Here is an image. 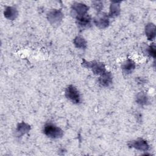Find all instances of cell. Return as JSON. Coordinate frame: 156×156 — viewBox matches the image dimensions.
<instances>
[{"mask_svg": "<svg viewBox=\"0 0 156 156\" xmlns=\"http://www.w3.org/2000/svg\"><path fill=\"white\" fill-rule=\"evenodd\" d=\"M93 5L94 8L98 12H99L103 7V4L101 1H93Z\"/></svg>", "mask_w": 156, "mask_h": 156, "instance_id": "ac0fdd59", "label": "cell"}, {"mask_svg": "<svg viewBox=\"0 0 156 156\" xmlns=\"http://www.w3.org/2000/svg\"><path fill=\"white\" fill-rule=\"evenodd\" d=\"M112 75L110 72L105 71L102 74L100 75L98 79V82L99 85L104 87H108L112 83Z\"/></svg>", "mask_w": 156, "mask_h": 156, "instance_id": "ba28073f", "label": "cell"}, {"mask_svg": "<svg viewBox=\"0 0 156 156\" xmlns=\"http://www.w3.org/2000/svg\"><path fill=\"white\" fill-rule=\"evenodd\" d=\"M146 53L149 56L155 58L156 55V51H155V45L154 43H152L150 46H149L146 48Z\"/></svg>", "mask_w": 156, "mask_h": 156, "instance_id": "e0dca14e", "label": "cell"}, {"mask_svg": "<svg viewBox=\"0 0 156 156\" xmlns=\"http://www.w3.org/2000/svg\"><path fill=\"white\" fill-rule=\"evenodd\" d=\"M145 34L149 40H153L155 38V26L154 23H149L145 26Z\"/></svg>", "mask_w": 156, "mask_h": 156, "instance_id": "7c38bea8", "label": "cell"}, {"mask_svg": "<svg viewBox=\"0 0 156 156\" xmlns=\"http://www.w3.org/2000/svg\"><path fill=\"white\" fill-rule=\"evenodd\" d=\"M128 146L129 147L134 148L141 151H146L149 148L147 142L143 138H138L130 141L128 143Z\"/></svg>", "mask_w": 156, "mask_h": 156, "instance_id": "52a82bcc", "label": "cell"}, {"mask_svg": "<svg viewBox=\"0 0 156 156\" xmlns=\"http://www.w3.org/2000/svg\"><path fill=\"white\" fill-rule=\"evenodd\" d=\"M43 132L48 137L52 139L60 138L63 135V131L59 127L52 123H47L44 125Z\"/></svg>", "mask_w": 156, "mask_h": 156, "instance_id": "6da1fadb", "label": "cell"}, {"mask_svg": "<svg viewBox=\"0 0 156 156\" xmlns=\"http://www.w3.org/2000/svg\"><path fill=\"white\" fill-rule=\"evenodd\" d=\"M120 2H112L110 6L109 16L115 18L120 14Z\"/></svg>", "mask_w": 156, "mask_h": 156, "instance_id": "4fadbf2b", "label": "cell"}, {"mask_svg": "<svg viewBox=\"0 0 156 156\" xmlns=\"http://www.w3.org/2000/svg\"><path fill=\"white\" fill-rule=\"evenodd\" d=\"M74 46L79 49H85L87 48V41L82 36H77L73 40Z\"/></svg>", "mask_w": 156, "mask_h": 156, "instance_id": "9a60e30c", "label": "cell"}, {"mask_svg": "<svg viewBox=\"0 0 156 156\" xmlns=\"http://www.w3.org/2000/svg\"><path fill=\"white\" fill-rule=\"evenodd\" d=\"M135 100L137 104L141 105H147L149 102V98L147 94L144 92H139L136 94Z\"/></svg>", "mask_w": 156, "mask_h": 156, "instance_id": "5bb4252c", "label": "cell"}, {"mask_svg": "<svg viewBox=\"0 0 156 156\" xmlns=\"http://www.w3.org/2000/svg\"><path fill=\"white\" fill-rule=\"evenodd\" d=\"M65 96L71 102L78 104L80 102V94L78 90L73 85H69L65 90Z\"/></svg>", "mask_w": 156, "mask_h": 156, "instance_id": "277c9868", "label": "cell"}, {"mask_svg": "<svg viewBox=\"0 0 156 156\" xmlns=\"http://www.w3.org/2000/svg\"><path fill=\"white\" fill-rule=\"evenodd\" d=\"M4 16L7 19L9 20H14L18 16V13L17 9L15 7H12V6H8V7H6L5 9H4Z\"/></svg>", "mask_w": 156, "mask_h": 156, "instance_id": "8fae6325", "label": "cell"}, {"mask_svg": "<svg viewBox=\"0 0 156 156\" xmlns=\"http://www.w3.org/2000/svg\"><path fill=\"white\" fill-rule=\"evenodd\" d=\"M82 63L83 66L91 69L92 71L97 75H101L106 71L105 65L101 62H98L96 61L88 62L83 59Z\"/></svg>", "mask_w": 156, "mask_h": 156, "instance_id": "7a4b0ae2", "label": "cell"}, {"mask_svg": "<svg viewBox=\"0 0 156 156\" xmlns=\"http://www.w3.org/2000/svg\"><path fill=\"white\" fill-rule=\"evenodd\" d=\"M30 130V126L29 124L23 122L18 124L16 132L18 133L19 135H23L24 134L28 133Z\"/></svg>", "mask_w": 156, "mask_h": 156, "instance_id": "2e32d148", "label": "cell"}, {"mask_svg": "<svg viewBox=\"0 0 156 156\" xmlns=\"http://www.w3.org/2000/svg\"><path fill=\"white\" fill-rule=\"evenodd\" d=\"M76 24L79 29H85L91 26V19L89 15H86L76 19Z\"/></svg>", "mask_w": 156, "mask_h": 156, "instance_id": "9c48e42d", "label": "cell"}, {"mask_svg": "<svg viewBox=\"0 0 156 156\" xmlns=\"http://www.w3.org/2000/svg\"><path fill=\"white\" fill-rule=\"evenodd\" d=\"M135 68V63L131 59H127L121 64V69L126 74H130Z\"/></svg>", "mask_w": 156, "mask_h": 156, "instance_id": "30bf717a", "label": "cell"}, {"mask_svg": "<svg viewBox=\"0 0 156 156\" xmlns=\"http://www.w3.org/2000/svg\"><path fill=\"white\" fill-rule=\"evenodd\" d=\"M89 7L85 4L80 2H74L71 7V15L76 19L87 15Z\"/></svg>", "mask_w": 156, "mask_h": 156, "instance_id": "3957f363", "label": "cell"}, {"mask_svg": "<svg viewBox=\"0 0 156 156\" xmlns=\"http://www.w3.org/2000/svg\"><path fill=\"white\" fill-rule=\"evenodd\" d=\"M63 18V14L58 9H52L47 13V19L51 24H58Z\"/></svg>", "mask_w": 156, "mask_h": 156, "instance_id": "5b68a950", "label": "cell"}, {"mask_svg": "<svg viewBox=\"0 0 156 156\" xmlns=\"http://www.w3.org/2000/svg\"><path fill=\"white\" fill-rule=\"evenodd\" d=\"M93 22L94 24L100 29H105L108 26V16L103 12H99L94 18Z\"/></svg>", "mask_w": 156, "mask_h": 156, "instance_id": "8992f818", "label": "cell"}]
</instances>
